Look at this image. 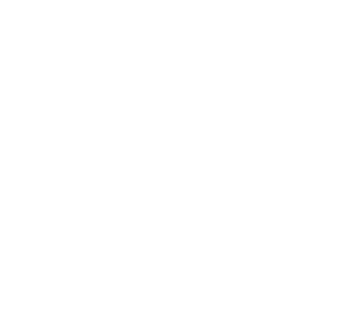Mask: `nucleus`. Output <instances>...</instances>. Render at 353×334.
<instances>
[]
</instances>
